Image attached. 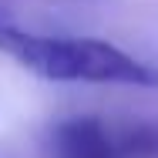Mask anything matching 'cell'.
<instances>
[{"instance_id":"obj_2","label":"cell","mask_w":158,"mask_h":158,"mask_svg":"<svg viewBox=\"0 0 158 158\" xmlns=\"http://www.w3.org/2000/svg\"><path fill=\"white\" fill-rule=\"evenodd\" d=\"M51 158H125L98 118H67L51 131Z\"/></svg>"},{"instance_id":"obj_1","label":"cell","mask_w":158,"mask_h":158,"mask_svg":"<svg viewBox=\"0 0 158 158\" xmlns=\"http://www.w3.org/2000/svg\"><path fill=\"white\" fill-rule=\"evenodd\" d=\"M0 51L44 81L57 84H125L158 88V71L128 51L94 37H44L17 27H0Z\"/></svg>"},{"instance_id":"obj_3","label":"cell","mask_w":158,"mask_h":158,"mask_svg":"<svg viewBox=\"0 0 158 158\" xmlns=\"http://www.w3.org/2000/svg\"><path fill=\"white\" fill-rule=\"evenodd\" d=\"M114 141L125 158H158V125H135Z\"/></svg>"}]
</instances>
